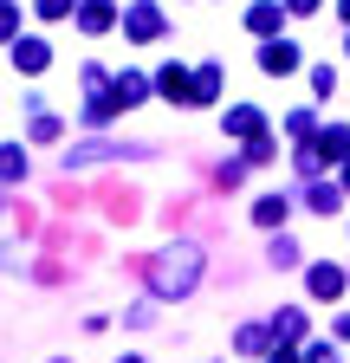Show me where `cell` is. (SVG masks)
I'll use <instances>...</instances> for the list:
<instances>
[{
	"label": "cell",
	"instance_id": "1",
	"mask_svg": "<svg viewBox=\"0 0 350 363\" xmlns=\"http://www.w3.org/2000/svg\"><path fill=\"white\" fill-rule=\"evenodd\" d=\"M259 72H273V78H279V72H298V45H292V39H273L266 52H259Z\"/></svg>",
	"mask_w": 350,
	"mask_h": 363
},
{
	"label": "cell",
	"instance_id": "9",
	"mask_svg": "<svg viewBox=\"0 0 350 363\" xmlns=\"http://www.w3.org/2000/svg\"><path fill=\"white\" fill-rule=\"evenodd\" d=\"M286 7H292V13H312V7H318V0H286Z\"/></svg>",
	"mask_w": 350,
	"mask_h": 363
},
{
	"label": "cell",
	"instance_id": "8",
	"mask_svg": "<svg viewBox=\"0 0 350 363\" xmlns=\"http://www.w3.org/2000/svg\"><path fill=\"white\" fill-rule=\"evenodd\" d=\"M13 33V7H7V0H0V39H7Z\"/></svg>",
	"mask_w": 350,
	"mask_h": 363
},
{
	"label": "cell",
	"instance_id": "4",
	"mask_svg": "<svg viewBox=\"0 0 350 363\" xmlns=\"http://www.w3.org/2000/svg\"><path fill=\"white\" fill-rule=\"evenodd\" d=\"M312 292H318V298H337V292H344V272H337V266H318V272H312Z\"/></svg>",
	"mask_w": 350,
	"mask_h": 363
},
{
	"label": "cell",
	"instance_id": "10",
	"mask_svg": "<svg viewBox=\"0 0 350 363\" xmlns=\"http://www.w3.org/2000/svg\"><path fill=\"white\" fill-rule=\"evenodd\" d=\"M337 13H344V20H350V0H337Z\"/></svg>",
	"mask_w": 350,
	"mask_h": 363
},
{
	"label": "cell",
	"instance_id": "5",
	"mask_svg": "<svg viewBox=\"0 0 350 363\" xmlns=\"http://www.w3.org/2000/svg\"><path fill=\"white\" fill-rule=\"evenodd\" d=\"M111 20H117V13L104 7V0H91V7H84V13H78V26H84V33H104Z\"/></svg>",
	"mask_w": 350,
	"mask_h": 363
},
{
	"label": "cell",
	"instance_id": "3",
	"mask_svg": "<svg viewBox=\"0 0 350 363\" xmlns=\"http://www.w3.org/2000/svg\"><path fill=\"white\" fill-rule=\"evenodd\" d=\"M162 33V13L156 7H137V13H130V39H156Z\"/></svg>",
	"mask_w": 350,
	"mask_h": 363
},
{
	"label": "cell",
	"instance_id": "6",
	"mask_svg": "<svg viewBox=\"0 0 350 363\" xmlns=\"http://www.w3.org/2000/svg\"><path fill=\"white\" fill-rule=\"evenodd\" d=\"M247 26H253V33H273V26H279V7H273V0H259V7L247 13Z\"/></svg>",
	"mask_w": 350,
	"mask_h": 363
},
{
	"label": "cell",
	"instance_id": "2",
	"mask_svg": "<svg viewBox=\"0 0 350 363\" xmlns=\"http://www.w3.org/2000/svg\"><path fill=\"white\" fill-rule=\"evenodd\" d=\"M46 59H52L46 39H20V45H13V65H20V72H46Z\"/></svg>",
	"mask_w": 350,
	"mask_h": 363
},
{
	"label": "cell",
	"instance_id": "7",
	"mask_svg": "<svg viewBox=\"0 0 350 363\" xmlns=\"http://www.w3.org/2000/svg\"><path fill=\"white\" fill-rule=\"evenodd\" d=\"M39 13H46V20H65V13H72V0H39Z\"/></svg>",
	"mask_w": 350,
	"mask_h": 363
}]
</instances>
